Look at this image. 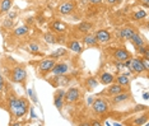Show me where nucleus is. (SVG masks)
I'll use <instances>...</instances> for the list:
<instances>
[{"mask_svg": "<svg viewBox=\"0 0 149 126\" xmlns=\"http://www.w3.org/2000/svg\"><path fill=\"white\" fill-rule=\"evenodd\" d=\"M136 52L140 56L144 55V59H149V50H148V46L147 45H144V46H141V47H138Z\"/></svg>", "mask_w": 149, "mask_h": 126, "instance_id": "7c9ffc66", "label": "nucleus"}, {"mask_svg": "<svg viewBox=\"0 0 149 126\" xmlns=\"http://www.w3.org/2000/svg\"><path fill=\"white\" fill-rule=\"evenodd\" d=\"M83 42L86 43L87 46H89V47H94V46L98 45V42H97L94 35H91V33H86V36L83 37Z\"/></svg>", "mask_w": 149, "mask_h": 126, "instance_id": "4be33fe9", "label": "nucleus"}, {"mask_svg": "<svg viewBox=\"0 0 149 126\" xmlns=\"http://www.w3.org/2000/svg\"><path fill=\"white\" fill-rule=\"evenodd\" d=\"M98 80L96 79V78H93V77H91V78H88L87 79V83H86V87H87V89H94L97 86H98Z\"/></svg>", "mask_w": 149, "mask_h": 126, "instance_id": "c756f323", "label": "nucleus"}, {"mask_svg": "<svg viewBox=\"0 0 149 126\" xmlns=\"http://www.w3.org/2000/svg\"><path fill=\"white\" fill-rule=\"evenodd\" d=\"M135 32H136V31H135L134 27L127 26V27H124V28H121V29L117 32V35H118V37H120V38L130 41V38L134 36Z\"/></svg>", "mask_w": 149, "mask_h": 126, "instance_id": "f8f14e48", "label": "nucleus"}, {"mask_svg": "<svg viewBox=\"0 0 149 126\" xmlns=\"http://www.w3.org/2000/svg\"><path fill=\"white\" fill-rule=\"evenodd\" d=\"M55 96L64 98V96H65V89H59V90H57L56 93H55Z\"/></svg>", "mask_w": 149, "mask_h": 126, "instance_id": "e433bc0d", "label": "nucleus"}, {"mask_svg": "<svg viewBox=\"0 0 149 126\" xmlns=\"http://www.w3.org/2000/svg\"><path fill=\"white\" fill-rule=\"evenodd\" d=\"M147 121H148V115L145 113V115H143V116H140V117L135 118L133 124H134V125H144Z\"/></svg>", "mask_w": 149, "mask_h": 126, "instance_id": "473e14b6", "label": "nucleus"}, {"mask_svg": "<svg viewBox=\"0 0 149 126\" xmlns=\"http://www.w3.org/2000/svg\"><path fill=\"white\" fill-rule=\"evenodd\" d=\"M66 45H68V49H69L70 51H73V52H75V54H80L83 51L82 42H79V41H77V40L68 41Z\"/></svg>", "mask_w": 149, "mask_h": 126, "instance_id": "dca6fc26", "label": "nucleus"}, {"mask_svg": "<svg viewBox=\"0 0 149 126\" xmlns=\"http://www.w3.org/2000/svg\"><path fill=\"white\" fill-rule=\"evenodd\" d=\"M54 104H55V107L57 108V110L61 111L63 110V106H64V98L57 97V96H54Z\"/></svg>", "mask_w": 149, "mask_h": 126, "instance_id": "2f4dec72", "label": "nucleus"}, {"mask_svg": "<svg viewBox=\"0 0 149 126\" xmlns=\"http://www.w3.org/2000/svg\"><path fill=\"white\" fill-rule=\"evenodd\" d=\"M13 26H14V20L5 18V19H3V23H1V26H0V28H1V31H6V29H12Z\"/></svg>", "mask_w": 149, "mask_h": 126, "instance_id": "c85d7f7f", "label": "nucleus"}, {"mask_svg": "<svg viewBox=\"0 0 149 126\" xmlns=\"http://www.w3.org/2000/svg\"><path fill=\"white\" fill-rule=\"evenodd\" d=\"M43 40H45V42H47L49 45H55V43H57V37L51 32L45 33V35H43Z\"/></svg>", "mask_w": 149, "mask_h": 126, "instance_id": "a878e982", "label": "nucleus"}, {"mask_svg": "<svg viewBox=\"0 0 149 126\" xmlns=\"http://www.w3.org/2000/svg\"><path fill=\"white\" fill-rule=\"evenodd\" d=\"M18 102H19V98L17 97L14 93H10L8 96V110L10 112V115L13 113V111L15 110V107L18 106Z\"/></svg>", "mask_w": 149, "mask_h": 126, "instance_id": "f3484780", "label": "nucleus"}, {"mask_svg": "<svg viewBox=\"0 0 149 126\" xmlns=\"http://www.w3.org/2000/svg\"><path fill=\"white\" fill-rule=\"evenodd\" d=\"M131 41V43L135 46V49H138V47H141V46H144V45H147L145 43V40L143 38V36L140 35V33H138V32H135L134 33V36L130 38Z\"/></svg>", "mask_w": 149, "mask_h": 126, "instance_id": "a211bd4d", "label": "nucleus"}, {"mask_svg": "<svg viewBox=\"0 0 149 126\" xmlns=\"http://www.w3.org/2000/svg\"><path fill=\"white\" fill-rule=\"evenodd\" d=\"M97 80H98V83L102 84V86H108V84L115 81V75L108 73V71H103V73H101V75Z\"/></svg>", "mask_w": 149, "mask_h": 126, "instance_id": "4468645a", "label": "nucleus"}, {"mask_svg": "<svg viewBox=\"0 0 149 126\" xmlns=\"http://www.w3.org/2000/svg\"><path fill=\"white\" fill-rule=\"evenodd\" d=\"M123 1H124V0H116V4H121Z\"/></svg>", "mask_w": 149, "mask_h": 126, "instance_id": "a18cd8bd", "label": "nucleus"}, {"mask_svg": "<svg viewBox=\"0 0 149 126\" xmlns=\"http://www.w3.org/2000/svg\"><path fill=\"white\" fill-rule=\"evenodd\" d=\"M141 4L144 5L145 9H148V6H149V0H141Z\"/></svg>", "mask_w": 149, "mask_h": 126, "instance_id": "ea45409f", "label": "nucleus"}, {"mask_svg": "<svg viewBox=\"0 0 149 126\" xmlns=\"http://www.w3.org/2000/svg\"><path fill=\"white\" fill-rule=\"evenodd\" d=\"M91 106H92V111L96 115H100V116L106 115L108 112V103L106 102V100H103V98H96Z\"/></svg>", "mask_w": 149, "mask_h": 126, "instance_id": "7ed1b4c3", "label": "nucleus"}, {"mask_svg": "<svg viewBox=\"0 0 149 126\" xmlns=\"http://www.w3.org/2000/svg\"><path fill=\"white\" fill-rule=\"evenodd\" d=\"M75 10V3L74 1H64L61 3L59 6H57V12L60 13L61 15H69Z\"/></svg>", "mask_w": 149, "mask_h": 126, "instance_id": "1a4fd4ad", "label": "nucleus"}, {"mask_svg": "<svg viewBox=\"0 0 149 126\" xmlns=\"http://www.w3.org/2000/svg\"><path fill=\"white\" fill-rule=\"evenodd\" d=\"M80 98V90L79 88H69L68 90H65V96H64V102L66 103H75V102Z\"/></svg>", "mask_w": 149, "mask_h": 126, "instance_id": "423d86ee", "label": "nucleus"}, {"mask_svg": "<svg viewBox=\"0 0 149 126\" xmlns=\"http://www.w3.org/2000/svg\"><path fill=\"white\" fill-rule=\"evenodd\" d=\"M92 28H93V26H92V23H89V22H82L78 24V31H80V32H83V33H89V31Z\"/></svg>", "mask_w": 149, "mask_h": 126, "instance_id": "393cba45", "label": "nucleus"}, {"mask_svg": "<svg viewBox=\"0 0 149 126\" xmlns=\"http://www.w3.org/2000/svg\"><path fill=\"white\" fill-rule=\"evenodd\" d=\"M55 80H57V83H55L54 86L55 87H64V86H68L70 83V78L65 75H55Z\"/></svg>", "mask_w": 149, "mask_h": 126, "instance_id": "5701e85b", "label": "nucleus"}, {"mask_svg": "<svg viewBox=\"0 0 149 126\" xmlns=\"http://www.w3.org/2000/svg\"><path fill=\"white\" fill-rule=\"evenodd\" d=\"M113 57L115 60H118V61H125L127 59H130L131 57V54L126 49H124V47H118L113 51Z\"/></svg>", "mask_w": 149, "mask_h": 126, "instance_id": "9b49d317", "label": "nucleus"}, {"mask_svg": "<svg viewBox=\"0 0 149 126\" xmlns=\"http://www.w3.org/2000/svg\"><path fill=\"white\" fill-rule=\"evenodd\" d=\"M113 66L116 68L117 71H123L125 69V65H124V61H118V60H113Z\"/></svg>", "mask_w": 149, "mask_h": 126, "instance_id": "72a5a7b5", "label": "nucleus"}, {"mask_svg": "<svg viewBox=\"0 0 149 126\" xmlns=\"http://www.w3.org/2000/svg\"><path fill=\"white\" fill-rule=\"evenodd\" d=\"M28 96L33 102H35V103H38V101H37V98H36V94L33 93V89H28Z\"/></svg>", "mask_w": 149, "mask_h": 126, "instance_id": "c9c22d12", "label": "nucleus"}, {"mask_svg": "<svg viewBox=\"0 0 149 126\" xmlns=\"http://www.w3.org/2000/svg\"><path fill=\"white\" fill-rule=\"evenodd\" d=\"M28 32H29L28 26H21V27H17V28L13 31V35L15 37H22V36H26Z\"/></svg>", "mask_w": 149, "mask_h": 126, "instance_id": "b1692460", "label": "nucleus"}, {"mask_svg": "<svg viewBox=\"0 0 149 126\" xmlns=\"http://www.w3.org/2000/svg\"><path fill=\"white\" fill-rule=\"evenodd\" d=\"M69 71H70L69 63H64V61H61V63H56L55 65H54L51 73L54 75H65V74H68Z\"/></svg>", "mask_w": 149, "mask_h": 126, "instance_id": "6e6552de", "label": "nucleus"}, {"mask_svg": "<svg viewBox=\"0 0 149 126\" xmlns=\"http://www.w3.org/2000/svg\"><path fill=\"white\" fill-rule=\"evenodd\" d=\"M6 14H8V15H6V18L14 20L17 17H18V12H17V10H9V12L6 13Z\"/></svg>", "mask_w": 149, "mask_h": 126, "instance_id": "f704fd0d", "label": "nucleus"}, {"mask_svg": "<svg viewBox=\"0 0 149 126\" xmlns=\"http://www.w3.org/2000/svg\"><path fill=\"white\" fill-rule=\"evenodd\" d=\"M0 1H1V0H0Z\"/></svg>", "mask_w": 149, "mask_h": 126, "instance_id": "49530a36", "label": "nucleus"}, {"mask_svg": "<svg viewBox=\"0 0 149 126\" xmlns=\"http://www.w3.org/2000/svg\"><path fill=\"white\" fill-rule=\"evenodd\" d=\"M106 1L110 5H113V4H116V0H106Z\"/></svg>", "mask_w": 149, "mask_h": 126, "instance_id": "37998d69", "label": "nucleus"}, {"mask_svg": "<svg viewBox=\"0 0 149 126\" xmlns=\"http://www.w3.org/2000/svg\"><path fill=\"white\" fill-rule=\"evenodd\" d=\"M66 55H68V50L64 49V47H59L57 50L52 51L49 55V57H51L54 60H59V59H61V57H65Z\"/></svg>", "mask_w": 149, "mask_h": 126, "instance_id": "6ab92c4d", "label": "nucleus"}, {"mask_svg": "<svg viewBox=\"0 0 149 126\" xmlns=\"http://www.w3.org/2000/svg\"><path fill=\"white\" fill-rule=\"evenodd\" d=\"M40 50H41V47H40V45L36 42H31L28 46H27V51L31 54H35V55H40V54H41Z\"/></svg>", "mask_w": 149, "mask_h": 126, "instance_id": "bb28decb", "label": "nucleus"}, {"mask_svg": "<svg viewBox=\"0 0 149 126\" xmlns=\"http://www.w3.org/2000/svg\"><path fill=\"white\" fill-rule=\"evenodd\" d=\"M88 3H91V4L97 5V4H101V3H102V0H88Z\"/></svg>", "mask_w": 149, "mask_h": 126, "instance_id": "58836bf2", "label": "nucleus"}, {"mask_svg": "<svg viewBox=\"0 0 149 126\" xmlns=\"http://www.w3.org/2000/svg\"><path fill=\"white\" fill-rule=\"evenodd\" d=\"M147 10L144 9H139L133 14V20H141V19H145L147 18Z\"/></svg>", "mask_w": 149, "mask_h": 126, "instance_id": "cd10ccee", "label": "nucleus"}, {"mask_svg": "<svg viewBox=\"0 0 149 126\" xmlns=\"http://www.w3.org/2000/svg\"><path fill=\"white\" fill-rule=\"evenodd\" d=\"M29 112H31V118H35V117H36V113H35V108H33V107H31V111H29Z\"/></svg>", "mask_w": 149, "mask_h": 126, "instance_id": "a19ab883", "label": "nucleus"}, {"mask_svg": "<svg viewBox=\"0 0 149 126\" xmlns=\"http://www.w3.org/2000/svg\"><path fill=\"white\" fill-rule=\"evenodd\" d=\"M28 107H29L28 100L24 98V97H21V98H19V102H18V106H17L15 110L13 111L12 116L15 117V118H22L27 113V112H28Z\"/></svg>", "mask_w": 149, "mask_h": 126, "instance_id": "f03ea898", "label": "nucleus"}, {"mask_svg": "<svg viewBox=\"0 0 149 126\" xmlns=\"http://www.w3.org/2000/svg\"><path fill=\"white\" fill-rule=\"evenodd\" d=\"M130 77H127V75H124V74H120L118 77L115 78V83H117V84H120L121 87H124L125 89L130 86Z\"/></svg>", "mask_w": 149, "mask_h": 126, "instance_id": "aec40b11", "label": "nucleus"}, {"mask_svg": "<svg viewBox=\"0 0 149 126\" xmlns=\"http://www.w3.org/2000/svg\"><path fill=\"white\" fill-rule=\"evenodd\" d=\"M143 98H144V100H145V101H147V100H148V93H147V92H145V93L143 94Z\"/></svg>", "mask_w": 149, "mask_h": 126, "instance_id": "c03bdc74", "label": "nucleus"}, {"mask_svg": "<svg viewBox=\"0 0 149 126\" xmlns=\"http://www.w3.org/2000/svg\"><path fill=\"white\" fill-rule=\"evenodd\" d=\"M3 88H4V78H3L1 74H0V92L3 90Z\"/></svg>", "mask_w": 149, "mask_h": 126, "instance_id": "4c0bfd02", "label": "nucleus"}, {"mask_svg": "<svg viewBox=\"0 0 149 126\" xmlns=\"http://www.w3.org/2000/svg\"><path fill=\"white\" fill-rule=\"evenodd\" d=\"M93 101H94V100H93V97H89V98L87 100V103H88V104H92V103H93Z\"/></svg>", "mask_w": 149, "mask_h": 126, "instance_id": "79ce46f5", "label": "nucleus"}, {"mask_svg": "<svg viewBox=\"0 0 149 126\" xmlns=\"http://www.w3.org/2000/svg\"><path fill=\"white\" fill-rule=\"evenodd\" d=\"M130 100V94L127 93L126 90L123 92V93H118L116 96H112V104H120V103H124V102H126Z\"/></svg>", "mask_w": 149, "mask_h": 126, "instance_id": "2eb2a0df", "label": "nucleus"}, {"mask_svg": "<svg viewBox=\"0 0 149 126\" xmlns=\"http://www.w3.org/2000/svg\"><path fill=\"white\" fill-rule=\"evenodd\" d=\"M13 6V0H1L0 1V15L6 14Z\"/></svg>", "mask_w": 149, "mask_h": 126, "instance_id": "412c9836", "label": "nucleus"}, {"mask_svg": "<svg viewBox=\"0 0 149 126\" xmlns=\"http://www.w3.org/2000/svg\"><path fill=\"white\" fill-rule=\"evenodd\" d=\"M126 89H125L124 87H121L120 84H117V83H111V84H108V88H106L103 92H102V94H104V96H108V97H112V96H116V94L118 93H123V92H125Z\"/></svg>", "mask_w": 149, "mask_h": 126, "instance_id": "0eeeda50", "label": "nucleus"}, {"mask_svg": "<svg viewBox=\"0 0 149 126\" xmlns=\"http://www.w3.org/2000/svg\"><path fill=\"white\" fill-rule=\"evenodd\" d=\"M130 71H131V73H135V74H143V73L147 71L141 57H131Z\"/></svg>", "mask_w": 149, "mask_h": 126, "instance_id": "39448f33", "label": "nucleus"}, {"mask_svg": "<svg viewBox=\"0 0 149 126\" xmlns=\"http://www.w3.org/2000/svg\"><path fill=\"white\" fill-rule=\"evenodd\" d=\"M27 79V71L23 66H15L14 69L12 70L10 74V80L13 83H19L23 84Z\"/></svg>", "mask_w": 149, "mask_h": 126, "instance_id": "20e7f679", "label": "nucleus"}, {"mask_svg": "<svg viewBox=\"0 0 149 126\" xmlns=\"http://www.w3.org/2000/svg\"><path fill=\"white\" fill-rule=\"evenodd\" d=\"M56 64V60L51 59V57H47V59L41 60V63L38 64V68H37V73L41 77H46L49 73H51L54 65Z\"/></svg>", "mask_w": 149, "mask_h": 126, "instance_id": "f257e3e1", "label": "nucleus"}, {"mask_svg": "<svg viewBox=\"0 0 149 126\" xmlns=\"http://www.w3.org/2000/svg\"><path fill=\"white\" fill-rule=\"evenodd\" d=\"M50 28L52 29V32L59 33V35H63V33L66 32L68 26L63 22V20H55V22H52L51 24H50Z\"/></svg>", "mask_w": 149, "mask_h": 126, "instance_id": "ddd939ff", "label": "nucleus"}, {"mask_svg": "<svg viewBox=\"0 0 149 126\" xmlns=\"http://www.w3.org/2000/svg\"><path fill=\"white\" fill-rule=\"evenodd\" d=\"M94 37H96L98 43H108L112 40V35H111L107 29H98L97 32L94 33Z\"/></svg>", "mask_w": 149, "mask_h": 126, "instance_id": "9d476101", "label": "nucleus"}]
</instances>
